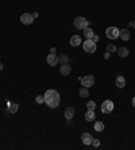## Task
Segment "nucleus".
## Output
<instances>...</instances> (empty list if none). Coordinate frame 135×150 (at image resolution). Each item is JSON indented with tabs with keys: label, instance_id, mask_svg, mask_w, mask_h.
I'll list each match as a JSON object with an SVG mask.
<instances>
[{
	"label": "nucleus",
	"instance_id": "obj_9",
	"mask_svg": "<svg viewBox=\"0 0 135 150\" xmlns=\"http://www.w3.org/2000/svg\"><path fill=\"white\" fill-rule=\"evenodd\" d=\"M70 72H72V68H70V65H68V64H62L61 68H59V73L62 74V76H69Z\"/></svg>",
	"mask_w": 135,
	"mask_h": 150
},
{
	"label": "nucleus",
	"instance_id": "obj_17",
	"mask_svg": "<svg viewBox=\"0 0 135 150\" xmlns=\"http://www.w3.org/2000/svg\"><path fill=\"white\" fill-rule=\"evenodd\" d=\"M118 54L122 58H126L128 56V49L127 47H120V49H118Z\"/></svg>",
	"mask_w": 135,
	"mask_h": 150
},
{
	"label": "nucleus",
	"instance_id": "obj_30",
	"mask_svg": "<svg viewBox=\"0 0 135 150\" xmlns=\"http://www.w3.org/2000/svg\"><path fill=\"white\" fill-rule=\"evenodd\" d=\"M132 27H134V28H135V21H134V22H132Z\"/></svg>",
	"mask_w": 135,
	"mask_h": 150
},
{
	"label": "nucleus",
	"instance_id": "obj_28",
	"mask_svg": "<svg viewBox=\"0 0 135 150\" xmlns=\"http://www.w3.org/2000/svg\"><path fill=\"white\" fill-rule=\"evenodd\" d=\"M132 105L135 107V98H132Z\"/></svg>",
	"mask_w": 135,
	"mask_h": 150
},
{
	"label": "nucleus",
	"instance_id": "obj_11",
	"mask_svg": "<svg viewBox=\"0 0 135 150\" xmlns=\"http://www.w3.org/2000/svg\"><path fill=\"white\" fill-rule=\"evenodd\" d=\"M95 119H96V114H95L93 110H88L87 114H85V120L87 122H93Z\"/></svg>",
	"mask_w": 135,
	"mask_h": 150
},
{
	"label": "nucleus",
	"instance_id": "obj_1",
	"mask_svg": "<svg viewBox=\"0 0 135 150\" xmlns=\"http://www.w3.org/2000/svg\"><path fill=\"white\" fill-rule=\"evenodd\" d=\"M59 101H61V98H59V93L56 89H47L46 91L45 103L49 105V108H57L59 105Z\"/></svg>",
	"mask_w": 135,
	"mask_h": 150
},
{
	"label": "nucleus",
	"instance_id": "obj_24",
	"mask_svg": "<svg viewBox=\"0 0 135 150\" xmlns=\"http://www.w3.org/2000/svg\"><path fill=\"white\" fill-rule=\"evenodd\" d=\"M107 52L108 53H114V52H116V47H115L114 45H108L107 46Z\"/></svg>",
	"mask_w": 135,
	"mask_h": 150
},
{
	"label": "nucleus",
	"instance_id": "obj_4",
	"mask_svg": "<svg viewBox=\"0 0 135 150\" xmlns=\"http://www.w3.org/2000/svg\"><path fill=\"white\" fill-rule=\"evenodd\" d=\"M83 47L87 53H95L96 52V42H93L92 39H87L83 43Z\"/></svg>",
	"mask_w": 135,
	"mask_h": 150
},
{
	"label": "nucleus",
	"instance_id": "obj_19",
	"mask_svg": "<svg viewBox=\"0 0 135 150\" xmlns=\"http://www.w3.org/2000/svg\"><path fill=\"white\" fill-rule=\"evenodd\" d=\"M95 130H96L97 133H101L104 130V123L103 122H96L95 123Z\"/></svg>",
	"mask_w": 135,
	"mask_h": 150
},
{
	"label": "nucleus",
	"instance_id": "obj_14",
	"mask_svg": "<svg viewBox=\"0 0 135 150\" xmlns=\"http://www.w3.org/2000/svg\"><path fill=\"white\" fill-rule=\"evenodd\" d=\"M119 37H120L123 41H128V39H130V37H131V34H130V31H128V28H123V30H120Z\"/></svg>",
	"mask_w": 135,
	"mask_h": 150
},
{
	"label": "nucleus",
	"instance_id": "obj_10",
	"mask_svg": "<svg viewBox=\"0 0 135 150\" xmlns=\"http://www.w3.org/2000/svg\"><path fill=\"white\" fill-rule=\"evenodd\" d=\"M81 141H83L84 145H92V141H93V137L90 135L89 133H84L81 135Z\"/></svg>",
	"mask_w": 135,
	"mask_h": 150
},
{
	"label": "nucleus",
	"instance_id": "obj_25",
	"mask_svg": "<svg viewBox=\"0 0 135 150\" xmlns=\"http://www.w3.org/2000/svg\"><path fill=\"white\" fill-rule=\"evenodd\" d=\"M92 145H93L95 147L100 146V141H99V139H93V141H92Z\"/></svg>",
	"mask_w": 135,
	"mask_h": 150
},
{
	"label": "nucleus",
	"instance_id": "obj_13",
	"mask_svg": "<svg viewBox=\"0 0 135 150\" xmlns=\"http://www.w3.org/2000/svg\"><path fill=\"white\" fill-rule=\"evenodd\" d=\"M64 115H65V118L68 119V120L73 119V116H74V108H73V107H68V108L65 110V112H64Z\"/></svg>",
	"mask_w": 135,
	"mask_h": 150
},
{
	"label": "nucleus",
	"instance_id": "obj_22",
	"mask_svg": "<svg viewBox=\"0 0 135 150\" xmlns=\"http://www.w3.org/2000/svg\"><path fill=\"white\" fill-rule=\"evenodd\" d=\"M87 108L88 110H93V111H95V108H96V103H95V101H88V103H87Z\"/></svg>",
	"mask_w": 135,
	"mask_h": 150
},
{
	"label": "nucleus",
	"instance_id": "obj_15",
	"mask_svg": "<svg viewBox=\"0 0 135 150\" xmlns=\"http://www.w3.org/2000/svg\"><path fill=\"white\" fill-rule=\"evenodd\" d=\"M81 43V38H80V35H73L72 38H70V45L72 46H78Z\"/></svg>",
	"mask_w": 135,
	"mask_h": 150
},
{
	"label": "nucleus",
	"instance_id": "obj_12",
	"mask_svg": "<svg viewBox=\"0 0 135 150\" xmlns=\"http://www.w3.org/2000/svg\"><path fill=\"white\" fill-rule=\"evenodd\" d=\"M115 84H116L118 88H124L126 87V79L123 76H118L116 80H115Z\"/></svg>",
	"mask_w": 135,
	"mask_h": 150
},
{
	"label": "nucleus",
	"instance_id": "obj_21",
	"mask_svg": "<svg viewBox=\"0 0 135 150\" xmlns=\"http://www.w3.org/2000/svg\"><path fill=\"white\" fill-rule=\"evenodd\" d=\"M18 108H19V104L14 103V104H10V110H8V111L12 112V114H15V112H18Z\"/></svg>",
	"mask_w": 135,
	"mask_h": 150
},
{
	"label": "nucleus",
	"instance_id": "obj_6",
	"mask_svg": "<svg viewBox=\"0 0 135 150\" xmlns=\"http://www.w3.org/2000/svg\"><path fill=\"white\" fill-rule=\"evenodd\" d=\"M80 81H81V85H83V87L90 88V87H92V85L95 84V77L90 76V74H89V76H84Z\"/></svg>",
	"mask_w": 135,
	"mask_h": 150
},
{
	"label": "nucleus",
	"instance_id": "obj_2",
	"mask_svg": "<svg viewBox=\"0 0 135 150\" xmlns=\"http://www.w3.org/2000/svg\"><path fill=\"white\" fill-rule=\"evenodd\" d=\"M73 23H74V27H76L77 30H84V28H87L88 25H89L88 19H87V18H84V16H77V18H74Z\"/></svg>",
	"mask_w": 135,
	"mask_h": 150
},
{
	"label": "nucleus",
	"instance_id": "obj_18",
	"mask_svg": "<svg viewBox=\"0 0 135 150\" xmlns=\"http://www.w3.org/2000/svg\"><path fill=\"white\" fill-rule=\"evenodd\" d=\"M78 93H80L81 98H88V96H89V91H88V88H85V87L81 88V89L78 91Z\"/></svg>",
	"mask_w": 135,
	"mask_h": 150
},
{
	"label": "nucleus",
	"instance_id": "obj_23",
	"mask_svg": "<svg viewBox=\"0 0 135 150\" xmlns=\"http://www.w3.org/2000/svg\"><path fill=\"white\" fill-rule=\"evenodd\" d=\"M35 101H37L38 104H42V103H45V96H37V98H35Z\"/></svg>",
	"mask_w": 135,
	"mask_h": 150
},
{
	"label": "nucleus",
	"instance_id": "obj_7",
	"mask_svg": "<svg viewBox=\"0 0 135 150\" xmlns=\"http://www.w3.org/2000/svg\"><path fill=\"white\" fill-rule=\"evenodd\" d=\"M20 22L23 23V25L28 26V25H31L33 22H34V16H33L31 14H23L20 16Z\"/></svg>",
	"mask_w": 135,
	"mask_h": 150
},
{
	"label": "nucleus",
	"instance_id": "obj_5",
	"mask_svg": "<svg viewBox=\"0 0 135 150\" xmlns=\"http://www.w3.org/2000/svg\"><path fill=\"white\" fill-rule=\"evenodd\" d=\"M114 111V103L111 100H104L101 104V112L103 114H111Z\"/></svg>",
	"mask_w": 135,
	"mask_h": 150
},
{
	"label": "nucleus",
	"instance_id": "obj_27",
	"mask_svg": "<svg viewBox=\"0 0 135 150\" xmlns=\"http://www.w3.org/2000/svg\"><path fill=\"white\" fill-rule=\"evenodd\" d=\"M108 57H110V53H105V54H104V58H108Z\"/></svg>",
	"mask_w": 135,
	"mask_h": 150
},
{
	"label": "nucleus",
	"instance_id": "obj_29",
	"mask_svg": "<svg viewBox=\"0 0 135 150\" xmlns=\"http://www.w3.org/2000/svg\"><path fill=\"white\" fill-rule=\"evenodd\" d=\"M0 70H3V64L0 62Z\"/></svg>",
	"mask_w": 135,
	"mask_h": 150
},
{
	"label": "nucleus",
	"instance_id": "obj_8",
	"mask_svg": "<svg viewBox=\"0 0 135 150\" xmlns=\"http://www.w3.org/2000/svg\"><path fill=\"white\" fill-rule=\"evenodd\" d=\"M46 61H47V64L50 65V67H56L57 64L59 62V61H58V57H57V54H49L47 58H46Z\"/></svg>",
	"mask_w": 135,
	"mask_h": 150
},
{
	"label": "nucleus",
	"instance_id": "obj_20",
	"mask_svg": "<svg viewBox=\"0 0 135 150\" xmlns=\"http://www.w3.org/2000/svg\"><path fill=\"white\" fill-rule=\"evenodd\" d=\"M58 61H59L61 64H68L69 58H68V56H66V54H61V56L58 57Z\"/></svg>",
	"mask_w": 135,
	"mask_h": 150
},
{
	"label": "nucleus",
	"instance_id": "obj_16",
	"mask_svg": "<svg viewBox=\"0 0 135 150\" xmlns=\"http://www.w3.org/2000/svg\"><path fill=\"white\" fill-rule=\"evenodd\" d=\"M93 35H95V33H93V30H92V28H89V27L84 28V37H85L87 39H90Z\"/></svg>",
	"mask_w": 135,
	"mask_h": 150
},
{
	"label": "nucleus",
	"instance_id": "obj_3",
	"mask_svg": "<svg viewBox=\"0 0 135 150\" xmlns=\"http://www.w3.org/2000/svg\"><path fill=\"white\" fill-rule=\"evenodd\" d=\"M119 34H120V30H119L118 27H108L107 30H105V35H107L110 39H116L119 38Z\"/></svg>",
	"mask_w": 135,
	"mask_h": 150
},
{
	"label": "nucleus",
	"instance_id": "obj_26",
	"mask_svg": "<svg viewBox=\"0 0 135 150\" xmlns=\"http://www.w3.org/2000/svg\"><path fill=\"white\" fill-rule=\"evenodd\" d=\"M90 39H92V41H93V42H96V43H97V42H99V39H100V38H99L97 35H93V37H92V38H90Z\"/></svg>",
	"mask_w": 135,
	"mask_h": 150
}]
</instances>
